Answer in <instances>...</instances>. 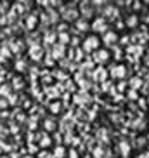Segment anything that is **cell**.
I'll use <instances>...</instances> for the list:
<instances>
[{
  "label": "cell",
  "mask_w": 149,
  "mask_h": 158,
  "mask_svg": "<svg viewBox=\"0 0 149 158\" xmlns=\"http://www.w3.org/2000/svg\"><path fill=\"white\" fill-rule=\"evenodd\" d=\"M10 89H12V92H23L24 89L28 87V82L24 78V75H14L9 82Z\"/></svg>",
  "instance_id": "7"
},
{
  "label": "cell",
  "mask_w": 149,
  "mask_h": 158,
  "mask_svg": "<svg viewBox=\"0 0 149 158\" xmlns=\"http://www.w3.org/2000/svg\"><path fill=\"white\" fill-rule=\"evenodd\" d=\"M127 84H128V89H132V90H140L144 87V78L139 75H134L130 78H127Z\"/></svg>",
  "instance_id": "9"
},
{
  "label": "cell",
  "mask_w": 149,
  "mask_h": 158,
  "mask_svg": "<svg viewBox=\"0 0 149 158\" xmlns=\"http://www.w3.org/2000/svg\"><path fill=\"white\" fill-rule=\"evenodd\" d=\"M147 12H149V7H147Z\"/></svg>",
  "instance_id": "16"
},
{
  "label": "cell",
  "mask_w": 149,
  "mask_h": 158,
  "mask_svg": "<svg viewBox=\"0 0 149 158\" xmlns=\"http://www.w3.org/2000/svg\"><path fill=\"white\" fill-rule=\"evenodd\" d=\"M99 47H103V44H101V37L95 35V33L87 35V37L83 38V42H82V49H83V52L87 56H90L94 51H97Z\"/></svg>",
  "instance_id": "1"
},
{
  "label": "cell",
  "mask_w": 149,
  "mask_h": 158,
  "mask_svg": "<svg viewBox=\"0 0 149 158\" xmlns=\"http://www.w3.org/2000/svg\"><path fill=\"white\" fill-rule=\"evenodd\" d=\"M123 23H125V28L127 30H139L140 26V14H135V12H128V14L121 16Z\"/></svg>",
  "instance_id": "6"
},
{
  "label": "cell",
  "mask_w": 149,
  "mask_h": 158,
  "mask_svg": "<svg viewBox=\"0 0 149 158\" xmlns=\"http://www.w3.org/2000/svg\"><path fill=\"white\" fill-rule=\"evenodd\" d=\"M47 51L43 49V45H31L28 47V59L30 63H35V64H40L45 57Z\"/></svg>",
  "instance_id": "4"
},
{
  "label": "cell",
  "mask_w": 149,
  "mask_h": 158,
  "mask_svg": "<svg viewBox=\"0 0 149 158\" xmlns=\"http://www.w3.org/2000/svg\"><path fill=\"white\" fill-rule=\"evenodd\" d=\"M140 2H142V5H144V7H149V0H140Z\"/></svg>",
  "instance_id": "14"
},
{
  "label": "cell",
  "mask_w": 149,
  "mask_h": 158,
  "mask_svg": "<svg viewBox=\"0 0 149 158\" xmlns=\"http://www.w3.org/2000/svg\"><path fill=\"white\" fill-rule=\"evenodd\" d=\"M90 57H92L95 66H106V64H109V61H111V52H109V49H106V47H99L97 51H94L92 54H90Z\"/></svg>",
  "instance_id": "2"
},
{
  "label": "cell",
  "mask_w": 149,
  "mask_h": 158,
  "mask_svg": "<svg viewBox=\"0 0 149 158\" xmlns=\"http://www.w3.org/2000/svg\"><path fill=\"white\" fill-rule=\"evenodd\" d=\"M115 90H116L118 94H123V96H125V92L128 90L127 80H116V82H115Z\"/></svg>",
  "instance_id": "12"
},
{
  "label": "cell",
  "mask_w": 149,
  "mask_h": 158,
  "mask_svg": "<svg viewBox=\"0 0 149 158\" xmlns=\"http://www.w3.org/2000/svg\"><path fill=\"white\" fill-rule=\"evenodd\" d=\"M57 129H59V118H56V116L47 115L45 118L40 122V130L45 132V134H50L52 135L54 132H57Z\"/></svg>",
  "instance_id": "3"
},
{
  "label": "cell",
  "mask_w": 149,
  "mask_h": 158,
  "mask_svg": "<svg viewBox=\"0 0 149 158\" xmlns=\"http://www.w3.org/2000/svg\"><path fill=\"white\" fill-rule=\"evenodd\" d=\"M71 26L74 28V31L80 33V35H83V37L87 35V33H90V21H87V19H83V18L76 19Z\"/></svg>",
  "instance_id": "8"
},
{
  "label": "cell",
  "mask_w": 149,
  "mask_h": 158,
  "mask_svg": "<svg viewBox=\"0 0 149 158\" xmlns=\"http://www.w3.org/2000/svg\"><path fill=\"white\" fill-rule=\"evenodd\" d=\"M50 153H52L54 158H66V155H68V148H64L62 144H61V146H54Z\"/></svg>",
  "instance_id": "10"
},
{
  "label": "cell",
  "mask_w": 149,
  "mask_h": 158,
  "mask_svg": "<svg viewBox=\"0 0 149 158\" xmlns=\"http://www.w3.org/2000/svg\"><path fill=\"white\" fill-rule=\"evenodd\" d=\"M146 101H147V104H149V94H147V96H146Z\"/></svg>",
  "instance_id": "15"
},
{
  "label": "cell",
  "mask_w": 149,
  "mask_h": 158,
  "mask_svg": "<svg viewBox=\"0 0 149 158\" xmlns=\"http://www.w3.org/2000/svg\"><path fill=\"white\" fill-rule=\"evenodd\" d=\"M118 38H120V35L111 28L109 31L101 35V44H103V47H106V49H111V47L118 45Z\"/></svg>",
  "instance_id": "5"
},
{
  "label": "cell",
  "mask_w": 149,
  "mask_h": 158,
  "mask_svg": "<svg viewBox=\"0 0 149 158\" xmlns=\"http://www.w3.org/2000/svg\"><path fill=\"white\" fill-rule=\"evenodd\" d=\"M10 108H12V106H10L9 99L0 96V111H7V110H10Z\"/></svg>",
  "instance_id": "13"
},
{
  "label": "cell",
  "mask_w": 149,
  "mask_h": 158,
  "mask_svg": "<svg viewBox=\"0 0 149 158\" xmlns=\"http://www.w3.org/2000/svg\"><path fill=\"white\" fill-rule=\"evenodd\" d=\"M57 44H61V45H64V47H70V44H71V35H70V31L57 33Z\"/></svg>",
  "instance_id": "11"
}]
</instances>
